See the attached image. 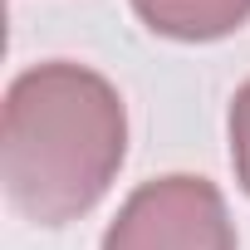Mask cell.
Listing matches in <instances>:
<instances>
[{"instance_id": "277c9868", "label": "cell", "mask_w": 250, "mask_h": 250, "mask_svg": "<svg viewBox=\"0 0 250 250\" xmlns=\"http://www.w3.org/2000/svg\"><path fill=\"white\" fill-rule=\"evenodd\" d=\"M230 167H235L240 191L250 196V79L230 98Z\"/></svg>"}, {"instance_id": "6da1fadb", "label": "cell", "mask_w": 250, "mask_h": 250, "mask_svg": "<svg viewBox=\"0 0 250 250\" xmlns=\"http://www.w3.org/2000/svg\"><path fill=\"white\" fill-rule=\"evenodd\" d=\"M123 157H128V108L98 69L49 59L10 83L0 182L25 221L69 226L88 216L118 182Z\"/></svg>"}, {"instance_id": "7a4b0ae2", "label": "cell", "mask_w": 250, "mask_h": 250, "mask_svg": "<svg viewBox=\"0 0 250 250\" xmlns=\"http://www.w3.org/2000/svg\"><path fill=\"white\" fill-rule=\"evenodd\" d=\"M98 250H235V221L216 182L172 172L118 206Z\"/></svg>"}, {"instance_id": "3957f363", "label": "cell", "mask_w": 250, "mask_h": 250, "mask_svg": "<svg viewBox=\"0 0 250 250\" xmlns=\"http://www.w3.org/2000/svg\"><path fill=\"white\" fill-rule=\"evenodd\" d=\"M133 10L162 40L211 44V40L235 35L250 20V0H133Z\"/></svg>"}]
</instances>
